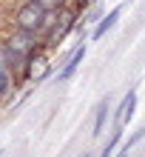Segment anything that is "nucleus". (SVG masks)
Returning a JSON list of instances; mask_svg holds the SVG:
<instances>
[{
  "instance_id": "obj_11",
  "label": "nucleus",
  "mask_w": 145,
  "mask_h": 157,
  "mask_svg": "<svg viewBox=\"0 0 145 157\" xmlns=\"http://www.w3.org/2000/svg\"><path fill=\"white\" fill-rule=\"evenodd\" d=\"M117 157H131V151H122V149H120V151H117Z\"/></svg>"
},
{
  "instance_id": "obj_13",
  "label": "nucleus",
  "mask_w": 145,
  "mask_h": 157,
  "mask_svg": "<svg viewBox=\"0 0 145 157\" xmlns=\"http://www.w3.org/2000/svg\"><path fill=\"white\" fill-rule=\"evenodd\" d=\"M3 154H6V151H3V149H0V157H3Z\"/></svg>"
},
{
  "instance_id": "obj_9",
  "label": "nucleus",
  "mask_w": 145,
  "mask_h": 157,
  "mask_svg": "<svg viewBox=\"0 0 145 157\" xmlns=\"http://www.w3.org/2000/svg\"><path fill=\"white\" fill-rule=\"evenodd\" d=\"M142 140H145V123L137 128V132H131V137H128V140H122V143H120V149H122V151H134Z\"/></svg>"
},
{
  "instance_id": "obj_10",
  "label": "nucleus",
  "mask_w": 145,
  "mask_h": 157,
  "mask_svg": "<svg viewBox=\"0 0 145 157\" xmlns=\"http://www.w3.org/2000/svg\"><path fill=\"white\" fill-rule=\"evenodd\" d=\"M37 3L46 9V12H60L63 6H68V0H37Z\"/></svg>"
},
{
  "instance_id": "obj_7",
  "label": "nucleus",
  "mask_w": 145,
  "mask_h": 157,
  "mask_svg": "<svg viewBox=\"0 0 145 157\" xmlns=\"http://www.w3.org/2000/svg\"><path fill=\"white\" fill-rule=\"evenodd\" d=\"M14 91H17V86H14V71L0 66V109H3V103L14 94Z\"/></svg>"
},
{
  "instance_id": "obj_5",
  "label": "nucleus",
  "mask_w": 145,
  "mask_h": 157,
  "mask_svg": "<svg viewBox=\"0 0 145 157\" xmlns=\"http://www.w3.org/2000/svg\"><path fill=\"white\" fill-rule=\"evenodd\" d=\"M134 112H137V86H131V89H128V94L120 100V106H117V112H114V126H125V123H131Z\"/></svg>"
},
{
  "instance_id": "obj_3",
  "label": "nucleus",
  "mask_w": 145,
  "mask_h": 157,
  "mask_svg": "<svg viewBox=\"0 0 145 157\" xmlns=\"http://www.w3.org/2000/svg\"><path fill=\"white\" fill-rule=\"evenodd\" d=\"M125 6H128V3H117L114 9H108V12H105L103 17H100L97 23H94V32H91V37H88V40H91V43L103 40L105 34L111 32V29H114L117 23H120V17H122V12H125Z\"/></svg>"
},
{
  "instance_id": "obj_1",
  "label": "nucleus",
  "mask_w": 145,
  "mask_h": 157,
  "mask_svg": "<svg viewBox=\"0 0 145 157\" xmlns=\"http://www.w3.org/2000/svg\"><path fill=\"white\" fill-rule=\"evenodd\" d=\"M80 14L83 12H77L74 6H63L60 12H51L49 14V23H46V29L40 32V43L46 46V52H54L57 46L68 37L71 32H74V26L80 20Z\"/></svg>"
},
{
  "instance_id": "obj_8",
  "label": "nucleus",
  "mask_w": 145,
  "mask_h": 157,
  "mask_svg": "<svg viewBox=\"0 0 145 157\" xmlns=\"http://www.w3.org/2000/svg\"><path fill=\"white\" fill-rule=\"evenodd\" d=\"M122 128H125V126H114V128H111V134H108V140H105L103 149H100L97 157H114V151L120 149V143H122Z\"/></svg>"
},
{
  "instance_id": "obj_12",
  "label": "nucleus",
  "mask_w": 145,
  "mask_h": 157,
  "mask_svg": "<svg viewBox=\"0 0 145 157\" xmlns=\"http://www.w3.org/2000/svg\"><path fill=\"white\" fill-rule=\"evenodd\" d=\"M83 157H91V151H83Z\"/></svg>"
},
{
  "instance_id": "obj_2",
  "label": "nucleus",
  "mask_w": 145,
  "mask_h": 157,
  "mask_svg": "<svg viewBox=\"0 0 145 157\" xmlns=\"http://www.w3.org/2000/svg\"><path fill=\"white\" fill-rule=\"evenodd\" d=\"M49 14L51 12H46L37 0H20L14 6V12H12V26L14 29H23V32L40 34L46 29V23H49Z\"/></svg>"
},
{
  "instance_id": "obj_6",
  "label": "nucleus",
  "mask_w": 145,
  "mask_h": 157,
  "mask_svg": "<svg viewBox=\"0 0 145 157\" xmlns=\"http://www.w3.org/2000/svg\"><path fill=\"white\" fill-rule=\"evenodd\" d=\"M108 120H111V97L100 100L97 114H94V128H91V137H103L105 126H108Z\"/></svg>"
},
{
  "instance_id": "obj_4",
  "label": "nucleus",
  "mask_w": 145,
  "mask_h": 157,
  "mask_svg": "<svg viewBox=\"0 0 145 157\" xmlns=\"http://www.w3.org/2000/svg\"><path fill=\"white\" fill-rule=\"evenodd\" d=\"M85 54H88V43H80L74 52L68 54V60L60 66V71H57V83H68L71 77L77 75V69L83 66V60H85Z\"/></svg>"
}]
</instances>
